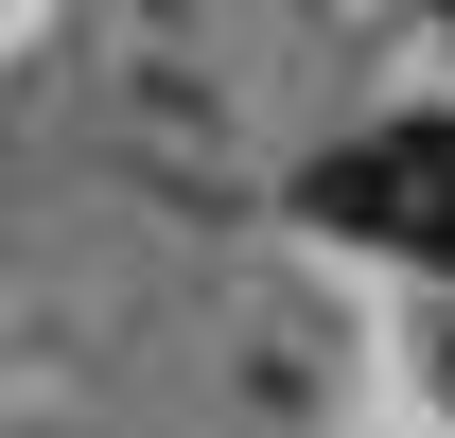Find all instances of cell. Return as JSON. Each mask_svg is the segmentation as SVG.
Segmentation results:
<instances>
[{"instance_id": "obj_2", "label": "cell", "mask_w": 455, "mask_h": 438, "mask_svg": "<svg viewBox=\"0 0 455 438\" xmlns=\"http://www.w3.org/2000/svg\"><path fill=\"white\" fill-rule=\"evenodd\" d=\"M438 385H455V316H438Z\"/></svg>"}, {"instance_id": "obj_1", "label": "cell", "mask_w": 455, "mask_h": 438, "mask_svg": "<svg viewBox=\"0 0 455 438\" xmlns=\"http://www.w3.org/2000/svg\"><path fill=\"white\" fill-rule=\"evenodd\" d=\"M315 228H403L420 264H455V106H420V123H386L368 158H333L315 175Z\"/></svg>"}]
</instances>
